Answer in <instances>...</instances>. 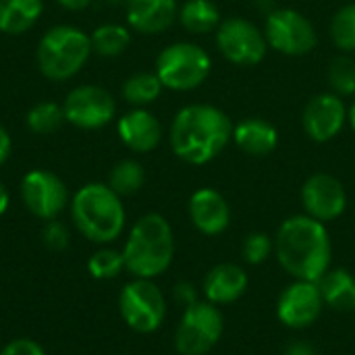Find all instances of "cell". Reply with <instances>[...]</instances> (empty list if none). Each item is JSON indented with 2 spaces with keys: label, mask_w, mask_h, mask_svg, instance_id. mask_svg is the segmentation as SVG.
<instances>
[{
  "label": "cell",
  "mask_w": 355,
  "mask_h": 355,
  "mask_svg": "<svg viewBox=\"0 0 355 355\" xmlns=\"http://www.w3.org/2000/svg\"><path fill=\"white\" fill-rule=\"evenodd\" d=\"M168 139L177 158L202 166L212 162L233 141V123L218 106L189 104L175 114Z\"/></svg>",
  "instance_id": "1"
},
{
  "label": "cell",
  "mask_w": 355,
  "mask_h": 355,
  "mask_svg": "<svg viewBox=\"0 0 355 355\" xmlns=\"http://www.w3.org/2000/svg\"><path fill=\"white\" fill-rule=\"evenodd\" d=\"M275 254L279 264L295 281L316 283L333 260V243L324 223L295 214L283 220L275 237Z\"/></svg>",
  "instance_id": "2"
},
{
  "label": "cell",
  "mask_w": 355,
  "mask_h": 355,
  "mask_svg": "<svg viewBox=\"0 0 355 355\" xmlns=\"http://www.w3.org/2000/svg\"><path fill=\"white\" fill-rule=\"evenodd\" d=\"M175 237L168 220L162 214L150 212L141 216L123 248L125 270L135 279H156L173 262Z\"/></svg>",
  "instance_id": "3"
},
{
  "label": "cell",
  "mask_w": 355,
  "mask_h": 355,
  "mask_svg": "<svg viewBox=\"0 0 355 355\" xmlns=\"http://www.w3.org/2000/svg\"><path fill=\"white\" fill-rule=\"evenodd\" d=\"M71 218L79 233L94 243H110L125 229L121 196L104 183H87L73 196Z\"/></svg>",
  "instance_id": "4"
},
{
  "label": "cell",
  "mask_w": 355,
  "mask_h": 355,
  "mask_svg": "<svg viewBox=\"0 0 355 355\" xmlns=\"http://www.w3.org/2000/svg\"><path fill=\"white\" fill-rule=\"evenodd\" d=\"M92 54L89 35L73 25H56L37 44V67L44 77L64 81L79 73Z\"/></svg>",
  "instance_id": "5"
},
{
  "label": "cell",
  "mask_w": 355,
  "mask_h": 355,
  "mask_svg": "<svg viewBox=\"0 0 355 355\" xmlns=\"http://www.w3.org/2000/svg\"><path fill=\"white\" fill-rule=\"evenodd\" d=\"M212 71L210 54L193 42H175L156 58V75L166 89L191 92L200 87Z\"/></svg>",
  "instance_id": "6"
},
{
  "label": "cell",
  "mask_w": 355,
  "mask_h": 355,
  "mask_svg": "<svg viewBox=\"0 0 355 355\" xmlns=\"http://www.w3.org/2000/svg\"><path fill=\"white\" fill-rule=\"evenodd\" d=\"M225 318L218 306L196 302L185 308L177 333L175 349L181 355H206L223 337Z\"/></svg>",
  "instance_id": "7"
},
{
  "label": "cell",
  "mask_w": 355,
  "mask_h": 355,
  "mask_svg": "<svg viewBox=\"0 0 355 355\" xmlns=\"http://www.w3.org/2000/svg\"><path fill=\"white\" fill-rule=\"evenodd\" d=\"M264 35L268 48L283 56H306L318 46L314 23L295 8H277L266 15Z\"/></svg>",
  "instance_id": "8"
},
{
  "label": "cell",
  "mask_w": 355,
  "mask_h": 355,
  "mask_svg": "<svg viewBox=\"0 0 355 355\" xmlns=\"http://www.w3.org/2000/svg\"><path fill=\"white\" fill-rule=\"evenodd\" d=\"M119 312L129 329L148 335L162 327L166 302L152 279H133L119 295Z\"/></svg>",
  "instance_id": "9"
},
{
  "label": "cell",
  "mask_w": 355,
  "mask_h": 355,
  "mask_svg": "<svg viewBox=\"0 0 355 355\" xmlns=\"http://www.w3.org/2000/svg\"><path fill=\"white\" fill-rule=\"evenodd\" d=\"M218 52L237 67H254L264 60L268 42L264 29L243 17H227L214 31Z\"/></svg>",
  "instance_id": "10"
},
{
  "label": "cell",
  "mask_w": 355,
  "mask_h": 355,
  "mask_svg": "<svg viewBox=\"0 0 355 355\" xmlns=\"http://www.w3.org/2000/svg\"><path fill=\"white\" fill-rule=\"evenodd\" d=\"M21 200L25 208L42 218L54 220L69 202V191L64 181L50 171H29L21 181Z\"/></svg>",
  "instance_id": "11"
},
{
  "label": "cell",
  "mask_w": 355,
  "mask_h": 355,
  "mask_svg": "<svg viewBox=\"0 0 355 355\" xmlns=\"http://www.w3.org/2000/svg\"><path fill=\"white\" fill-rule=\"evenodd\" d=\"M64 119L79 129H100L114 119L116 104L110 92L98 85H79L64 100Z\"/></svg>",
  "instance_id": "12"
},
{
  "label": "cell",
  "mask_w": 355,
  "mask_h": 355,
  "mask_svg": "<svg viewBox=\"0 0 355 355\" xmlns=\"http://www.w3.org/2000/svg\"><path fill=\"white\" fill-rule=\"evenodd\" d=\"M347 125V106L335 92H320L308 100L302 112V127L316 144L335 139Z\"/></svg>",
  "instance_id": "13"
},
{
  "label": "cell",
  "mask_w": 355,
  "mask_h": 355,
  "mask_svg": "<svg viewBox=\"0 0 355 355\" xmlns=\"http://www.w3.org/2000/svg\"><path fill=\"white\" fill-rule=\"evenodd\" d=\"M324 302L318 289V283L312 281H293L283 289L277 302V316L287 329H308L322 314Z\"/></svg>",
  "instance_id": "14"
},
{
  "label": "cell",
  "mask_w": 355,
  "mask_h": 355,
  "mask_svg": "<svg viewBox=\"0 0 355 355\" xmlns=\"http://www.w3.org/2000/svg\"><path fill=\"white\" fill-rule=\"evenodd\" d=\"M302 206L308 216L331 223L347 208V191L343 183L331 173H314L302 185Z\"/></svg>",
  "instance_id": "15"
},
{
  "label": "cell",
  "mask_w": 355,
  "mask_h": 355,
  "mask_svg": "<svg viewBox=\"0 0 355 355\" xmlns=\"http://www.w3.org/2000/svg\"><path fill=\"white\" fill-rule=\"evenodd\" d=\"M189 218L193 223V227L202 233V235H220L229 229L231 225V208L227 198L212 189V187H202L198 191L191 193L189 204Z\"/></svg>",
  "instance_id": "16"
},
{
  "label": "cell",
  "mask_w": 355,
  "mask_h": 355,
  "mask_svg": "<svg viewBox=\"0 0 355 355\" xmlns=\"http://www.w3.org/2000/svg\"><path fill=\"white\" fill-rule=\"evenodd\" d=\"M116 129L121 141L137 154H148L156 150L158 144L162 141V125L146 108H133L127 114H123L119 119Z\"/></svg>",
  "instance_id": "17"
},
{
  "label": "cell",
  "mask_w": 355,
  "mask_h": 355,
  "mask_svg": "<svg viewBox=\"0 0 355 355\" xmlns=\"http://www.w3.org/2000/svg\"><path fill=\"white\" fill-rule=\"evenodd\" d=\"M179 17L177 0H129L127 23L131 29L154 35L166 31Z\"/></svg>",
  "instance_id": "18"
},
{
  "label": "cell",
  "mask_w": 355,
  "mask_h": 355,
  "mask_svg": "<svg viewBox=\"0 0 355 355\" xmlns=\"http://www.w3.org/2000/svg\"><path fill=\"white\" fill-rule=\"evenodd\" d=\"M248 275L239 264H216L204 279L206 302L214 306L233 304L248 291Z\"/></svg>",
  "instance_id": "19"
},
{
  "label": "cell",
  "mask_w": 355,
  "mask_h": 355,
  "mask_svg": "<svg viewBox=\"0 0 355 355\" xmlns=\"http://www.w3.org/2000/svg\"><path fill=\"white\" fill-rule=\"evenodd\" d=\"M233 141L243 154L262 158L277 150L279 129L262 116H248L233 125Z\"/></svg>",
  "instance_id": "20"
},
{
  "label": "cell",
  "mask_w": 355,
  "mask_h": 355,
  "mask_svg": "<svg viewBox=\"0 0 355 355\" xmlns=\"http://www.w3.org/2000/svg\"><path fill=\"white\" fill-rule=\"evenodd\" d=\"M322 302L337 312L355 310V277L345 268H329L318 281Z\"/></svg>",
  "instance_id": "21"
},
{
  "label": "cell",
  "mask_w": 355,
  "mask_h": 355,
  "mask_svg": "<svg viewBox=\"0 0 355 355\" xmlns=\"http://www.w3.org/2000/svg\"><path fill=\"white\" fill-rule=\"evenodd\" d=\"M44 10L42 0H0V31L8 35L25 33Z\"/></svg>",
  "instance_id": "22"
},
{
  "label": "cell",
  "mask_w": 355,
  "mask_h": 355,
  "mask_svg": "<svg viewBox=\"0 0 355 355\" xmlns=\"http://www.w3.org/2000/svg\"><path fill=\"white\" fill-rule=\"evenodd\" d=\"M177 19L189 33H210L216 31L223 15L212 0H185L179 6Z\"/></svg>",
  "instance_id": "23"
},
{
  "label": "cell",
  "mask_w": 355,
  "mask_h": 355,
  "mask_svg": "<svg viewBox=\"0 0 355 355\" xmlns=\"http://www.w3.org/2000/svg\"><path fill=\"white\" fill-rule=\"evenodd\" d=\"M89 42H92V52H98L100 56H119L129 48L131 31L125 25L106 23L94 29Z\"/></svg>",
  "instance_id": "24"
},
{
  "label": "cell",
  "mask_w": 355,
  "mask_h": 355,
  "mask_svg": "<svg viewBox=\"0 0 355 355\" xmlns=\"http://www.w3.org/2000/svg\"><path fill=\"white\" fill-rule=\"evenodd\" d=\"M162 87L156 73H135L123 83V98L135 108H144L158 100Z\"/></svg>",
  "instance_id": "25"
},
{
  "label": "cell",
  "mask_w": 355,
  "mask_h": 355,
  "mask_svg": "<svg viewBox=\"0 0 355 355\" xmlns=\"http://www.w3.org/2000/svg\"><path fill=\"white\" fill-rule=\"evenodd\" d=\"M146 183V171L137 160H121L119 164L112 166L108 175V187L123 196H133L137 193Z\"/></svg>",
  "instance_id": "26"
},
{
  "label": "cell",
  "mask_w": 355,
  "mask_h": 355,
  "mask_svg": "<svg viewBox=\"0 0 355 355\" xmlns=\"http://www.w3.org/2000/svg\"><path fill=\"white\" fill-rule=\"evenodd\" d=\"M333 44L345 54L355 52V2L343 4L331 19L329 27Z\"/></svg>",
  "instance_id": "27"
},
{
  "label": "cell",
  "mask_w": 355,
  "mask_h": 355,
  "mask_svg": "<svg viewBox=\"0 0 355 355\" xmlns=\"http://www.w3.org/2000/svg\"><path fill=\"white\" fill-rule=\"evenodd\" d=\"M329 85L337 96H354L355 94V60L349 54H337L329 64Z\"/></svg>",
  "instance_id": "28"
},
{
  "label": "cell",
  "mask_w": 355,
  "mask_h": 355,
  "mask_svg": "<svg viewBox=\"0 0 355 355\" xmlns=\"http://www.w3.org/2000/svg\"><path fill=\"white\" fill-rule=\"evenodd\" d=\"M64 121V108L54 102H40L27 112V127L37 135L54 133Z\"/></svg>",
  "instance_id": "29"
},
{
  "label": "cell",
  "mask_w": 355,
  "mask_h": 355,
  "mask_svg": "<svg viewBox=\"0 0 355 355\" xmlns=\"http://www.w3.org/2000/svg\"><path fill=\"white\" fill-rule=\"evenodd\" d=\"M87 270L94 279L98 281H108L121 275V270H125V258L123 252L104 248L98 250L96 254H92L89 262H87Z\"/></svg>",
  "instance_id": "30"
},
{
  "label": "cell",
  "mask_w": 355,
  "mask_h": 355,
  "mask_svg": "<svg viewBox=\"0 0 355 355\" xmlns=\"http://www.w3.org/2000/svg\"><path fill=\"white\" fill-rule=\"evenodd\" d=\"M241 252H243V258H245L248 264L258 266V264H264L270 258V254L275 252V241L266 233H260V231L250 233L245 237V241H243Z\"/></svg>",
  "instance_id": "31"
},
{
  "label": "cell",
  "mask_w": 355,
  "mask_h": 355,
  "mask_svg": "<svg viewBox=\"0 0 355 355\" xmlns=\"http://www.w3.org/2000/svg\"><path fill=\"white\" fill-rule=\"evenodd\" d=\"M42 239H44L46 248H50L54 252H60V250H64L69 245V239L71 237H69V229L54 218V220H48V225L44 227Z\"/></svg>",
  "instance_id": "32"
},
{
  "label": "cell",
  "mask_w": 355,
  "mask_h": 355,
  "mask_svg": "<svg viewBox=\"0 0 355 355\" xmlns=\"http://www.w3.org/2000/svg\"><path fill=\"white\" fill-rule=\"evenodd\" d=\"M0 355H46V352L40 343L31 339H15L8 345H4Z\"/></svg>",
  "instance_id": "33"
},
{
  "label": "cell",
  "mask_w": 355,
  "mask_h": 355,
  "mask_svg": "<svg viewBox=\"0 0 355 355\" xmlns=\"http://www.w3.org/2000/svg\"><path fill=\"white\" fill-rule=\"evenodd\" d=\"M193 291H196V289H193L189 283H179V285L175 287V295H177V300H179V302H183V304H185V308L198 302Z\"/></svg>",
  "instance_id": "34"
},
{
  "label": "cell",
  "mask_w": 355,
  "mask_h": 355,
  "mask_svg": "<svg viewBox=\"0 0 355 355\" xmlns=\"http://www.w3.org/2000/svg\"><path fill=\"white\" fill-rule=\"evenodd\" d=\"M285 355H318V354H316V349H314L310 343L295 341V343H291V345L285 349Z\"/></svg>",
  "instance_id": "35"
},
{
  "label": "cell",
  "mask_w": 355,
  "mask_h": 355,
  "mask_svg": "<svg viewBox=\"0 0 355 355\" xmlns=\"http://www.w3.org/2000/svg\"><path fill=\"white\" fill-rule=\"evenodd\" d=\"M10 135L6 133V129L0 125V166L6 162V158L10 156Z\"/></svg>",
  "instance_id": "36"
},
{
  "label": "cell",
  "mask_w": 355,
  "mask_h": 355,
  "mask_svg": "<svg viewBox=\"0 0 355 355\" xmlns=\"http://www.w3.org/2000/svg\"><path fill=\"white\" fill-rule=\"evenodd\" d=\"M254 6H256L260 12H264V17L279 8V6H277V0H254Z\"/></svg>",
  "instance_id": "37"
},
{
  "label": "cell",
  "mask_w": 355,
  "mask_h": 355,
  "mask_svg": "<svg viewBox=\"0 0 355 355\" xmlns=\"http://www.w3.org/2000/svg\"><path fill=\"white\" fill-rule=\"evenodd\" d=\"M89 2H92V0H58V4H62V6L69 8V10H81V8H85Z\"/></svg>",
  "instance_id": "38"
},
{
  "label": "cell",
  "mask_w": 355,
  "mask_h": 355,
  "mask_svg": "<svg viewBox=\"0 0 355 355\" xmlns=\"http://www.w3.org/2000/svg\"><path fill=\"white\" fill-rule=\"evenodd\" d=\"M8 204H10V196H8V189L4 187V183L0 181V216L8 210Z\"/></svg>",
  "instance_id": "39"
},
{
  "label": "cell",
  "mask_w": 355,
  "mask_h": 355,
  "mask_svg": "<svg viewBox=\"0 0 355 355\" xmlns=\"http://www.w3.org/2000/svg\"><path fill=\"white\" fill-rule=\"evenodd\" d=\"M347 125L355 131V102L347 108Z\"/></svg>",
  "instance_id": "40"
},
{
  "label": "cell",
  "mask_w": 355,
  "mask_h": 355,
  "mask_svg": "<svg viewBox=\"0 0 355 355\" xmlns=\"http://www.w3.org/2000/svg\"><path fill=\"white\" fill-rule=\"evenodd\" d=\"M108 4H127L129 0H106Z\"/></svg>",
  "instance_id": "41"
}]
</instances>
